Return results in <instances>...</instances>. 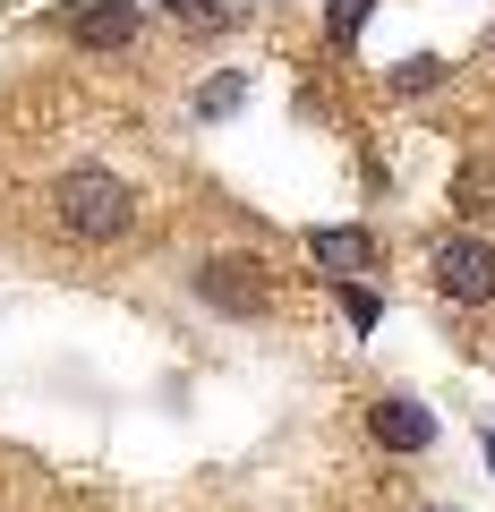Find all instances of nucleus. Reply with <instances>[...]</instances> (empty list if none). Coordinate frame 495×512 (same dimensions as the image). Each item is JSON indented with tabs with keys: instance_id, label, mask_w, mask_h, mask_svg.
I'll use <instances>...</instances> for the list:
<instances>
[{
	"instance_id": "obj_2",
	"label": "nucleus",
	"mask_w": 495,
	"mask_h": 512,
	"mask_svg": "<svg viewBox=\"0 0 495 512\" xmlns=\"http://www.w3.org/2000/svg\"><path fill=\"white\" fill-rule=\"evenodd\" d=\"M427 282H436L453 308H495V239L478 231H453L427 248Z\"/></svg>"
},
{
	"instance_id": "obj_7",
	"label": "nucleus",
	"mask_w": 495,
	"mask_h": 512,
	"mask_svg": "<svg viewBox=\"0 0 495 512\" xmlns=\"http://www.w3.org/2000/svg\"><path fill=\"white\" fill-rule=\"evenodd\" d=\"M239 103H248V77H239V69H222V77L197 86V120H231Z\"/></svg>"
},
{
	"instance_id": "obj_6",
	"label": "nucleus",
	"mask_w": 495,
	"mask_h": 512,
	"mask_svg": "<svg viewBox=\"0 0 495 512\" xmlns=\"http://www.w3.org/2000/svg\"><path fill=\"white\" fill-rule=\"evenodd\" d=\"M308 256L325 265L333 282H359L385 265V248H376V231H359V222H325V231H308Z\"/></svg>"
},
{
	"instance_id": "obj_9",
	"label": "nucleus",
	"mask_w": 495,
	"mask_h": 512,
	"mask_svg": "<svg viewBox=\"0 0 495 512\" xmlns=\"http://www.w3.org/2000/svg\"><path fill=\"white\" fill-rule=\"evenodd\" d=\"M453 205H461V214H495V163H461Z\"/></svg>"
},
{
	"instance_id": "obj_1",
	"label": "nucleus",
	"mask_w": 495,
	"mask_h": 512,
	"mask_svg": "<svg viewBox=\"0 0 495 512\" xmlns=\"http://www.w3.org/2000/svg\"><path fill=\"white\" fill-rule=\"evenodd\" d=\"M52 222L69 239H86V248H111V239L137 231V188L103 163H77V171L52 180Z\"/></svg>"
},
{
	"instance_id": "obj_11",
	"label": "nucleus",
	"mask_w": 495,
	"mask_h": 512,
	"mask_svg": "<svg viewBox=\"0 0 495 512\" xmlns=\"http://www.w3.org/2000/svg\"><path fill=\"white\" fill-rule=\"evenodd\" d=\"M367 9H376V0H333V43H350V35H359V26H367Z\"/></svg>"
},
{
	"instance_id": "obj_4",
	"label": "nucleus",
	"mask_w": 495,
	"mask_h": 512,
	"mask_svg": "<svg viewBox=\"0 0 495 512\" xmlns=\"http://www.w3.org/2000/svg\"><path fill=\"white\" fill-rule=\"evenodd\" d=\"M137 26H146L137 0H60V35H69L77 52H129Z\"/></svg>"
},
{
	"instance_id": "obj_3",
	"label": "nucleus",
	"mask_w": 495,
	"mask_h": 512,
	"mask_svg": "<svg viewBox=\"0 0 495 512\" xmlns=\"http://www.w3.org/2000/svg\"><path fill=\"white\" fill-rule=\"evenodd\" d=\"M188 291L205 299L214 316H231V325H248V316H265V299H274V282H265L257 256H205L197 274H188Z\"/></svg>"
},
{
	"instance_id": "obj_5",
	"label": "nucleus",
	"mask_w": 495,
	"mask_h": 512,
	"mask_svg": "<svg viewBox=\"0 0 495 512\" xmlns=\"http://www.w3.org/2000/svg\"><path fill=\"white\" fill-rule=\"evenodd\" d=\"M367 436L385 444V453H427V444H436V410H427L419 393H376V402H367Z\"/></svg>"
},
{
	"instance_id": "obj_10",
	"label": "nucleus",
	"mask_w": 495,
	"mask_h": 512,
	"mask_svg": "<svg viewBox=\"0 0 495 512\" xmlns=\"http://www.w3.org/2000/svg\"><path fill=\"white\" fill-rule=\"evenodd\" d=\"M342 316H350V333H376V291H367V282H342Z\"/></svg>"
},
{
	"instance_id": "obj_8",
	"label": "nucleus",
	"mask_w": 495,
	"mask_h": 512,
	"mask_svg": "<svg viewBox=\"0 0 495 512\" xmlns=\"http://www.w3.org/2000/svg\"><path fill=\"white\" fill-rule=\"evenodd\" d=\"M444 77H453V69H444V60H436V52H410V60H402V69H385V86H393V94H436V86H444Z\"/></svg>"
}]
</instances>
